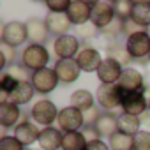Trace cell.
I'll return each instance as SVG.
<instances>
[{"mask_svg": "<svg viewBox=\"0 0 150 150\" xmlns=\"http://www.w3.org/2000/svg\"><path fill=\"white\" fill-rule=\"evenodd\" d=\"M64 132L57 127H42L39 134V146L41 150H62Z\"/></svg>", "mask_w": 150, "mask_h": 150, "instance_id": "obj_17", "label": "cell"}, {"mask_svg": "<svg viewBox=\"0 0 150 150\" xmlns=\"http://www.w3.org/2000/svg\"><path fill=\"white\" fill-rule=\"evenodd\" d=\"M71 20L72 25H76V27H81L85 23L90 21L92 18V7L87 6L85 2H81V0H72V4L69 6L67 13H65Z\"/></svg>", "mask_w": 150, "mask_h": 150, "instance_id": "obj_18", "label": "cell"}, {"mask_svg": "<svg viewBox=\"0 0 150 150\" xmlns=\"http://www.w3.org/2000/svg\"><path fill=\"white\" fill-rule=\"evenodd\" d=\"M134 2H136V0H134Z\"/></svg>", "mask_w": 150, "mask_h": 150, "instance_id": "obj_50", "label": "cell"}, {"mask_svg": "<svg viewBox=\"0 0 150 150\" xmlns=\"http://www.w3.org/2000/svg\"><path fill=\"white\" fill-rule=\"evenodd\" d=\"M113 9H115V16L125 21V20H129L131 14H132L134 0H117V2L113 4Z\"/></svg>", "mask_w": 150, "mask_h": 150, "instance_id": "obj_29", "label": "cell"}, {"mask_svg": "<svg viewBox=\"0 0 150 150\" xmlns=\"http://www.w3.org/2000/svg\"><path fill=\"white\" fill-rule=\"evenodd\" d=\"M136 2H146V4H150V0H136Z\"/></svg>", "mask_w": 150, "mask_h": 150, "instance_id": "obj_45", "label": "cell"}, {"mask_svg": "<svg viewBox=\"0 0 150 150\" xmlns=\"http://www.w3.org/2000/svg\"><path fill=\"white\" fill-rule=\"evenodd\" d=\"M81 132L85 134L87 141H94V139H99V134H97L96 127H83V131H81Z\"/></svg>", "mask_w": 150, "mask_h": 150, "instance_id": "obj_41", "label": "cell"}, {"mask_svg": "<svg viewBox=\"0 0 150 150\" xmlns=\"http://www.w3.org/2000/svg\"><path fill=\"white\" fill-rule=\"evenodd\" d=\"M131 20L146 30V27L150 25V4H146V2H134V9H132Z\"/></svg>", "mask_w": 150, "mask_h": 150, "instance_id": "obj_27", "label": "cell"}, {"mask_svg": "<svg viewBox=\"0 0 150 150\" xmlns=\"http://www.w3.org/2000/svg\"><path fill=\"white\" fill-rule=\"evenodd\" d=\"M28 41V32H27V23L23 21H9L2 28V42H7L14 48L25 44Z\"/></svg>", "mask_w": 150, "mask_h": 150, "instance_id": "obj_7", "label": "cell"}, {"mask_svg": "<svg viewBox=\"0 0 150 150\" xmlns=\"http://www.w3.org/2000/svg\"><path fill=\"white\" fill-rule=\"evenodd\" d=\"M101 117V111H99V106H92L90 110L83 111V120H85V127H94L96 122L99 120Z\"/></svg>", "mask_w": 150, "mask_h": 150, "instance_id": "obj_37", "label": "cell"}, {"mask_svg": "<svg viewBox=\"0 0 150 150\" xmlns=\"http://www.w3.org/2000/svg\"><path fill=\"white\" fill-rule=\"evenodd\" d=\"M124 88L115 83V85H99L97 92H96V103L97 106L104 108L106 111H113L115 108L122 106V99H124Z\"/></svg>", "mask_w": 150, "mask_h": 150, "instance_id": "obj_2", "label": "cell"}, {"mask_svg": "<svg viewBox=\"0 0 150 150\" xmlns=\"http://www.w3.org/2000/svg\"><path fill=\"white\" fill-rule=\"evenodd\" d=\"M97 32H99V28L92 23V21H88V23H85V25H81V27H78V34L81 35V37H94V35H97Z\"/></svg>", "mask_w": 150, "mask_h": 150, "instance_id": "obj_38", "label": "cell"}, {"mask_svg": "<svg viewBox=\"0 0 150 150\" xmlns=\"http://www.w3.org/2000/svg\"><path fill=\"white\" fill-rule=\"evenodd\" d=\"M23 113L20 110L18 104L6 101V103H0V125L2 127H16L23 118Z\"/></svg>", "mask_w": 150, "mask_h": 150, "instance_id": "obj_19", "label": "cell"}, {"mask_svg": "<svg viewBox=\"0 0 150 150\" xmlns=\"http://www.w3.org/2000/svg\"><path fill=\"white\" fill-rule=\"evenodd\" d=\"M27 150H41V148H27Z\"/></svg>", "mask_w": 150, "mask_h": 150, "instance_id": "obj_48", "label": "cell"}, {"mask_svg": "<svg viewBox=\"0 0 150 150\" xmlns=\"http://www.w3.org/2000/svg\"><path fill=\"white\" fill-rule=\"evenodd\" d=\"M106 57H108V58H113V60L118 62L122 67H129L127 64L132 62V58H131V55H129V51H127V48H125V42H115L113 46H110V48L106 50Z\"/></svg>", "mask_w": 150, "mask_h": 150, "instance_id": "obj_26", "label": "cell"}, {"mask_svg": "<svg viewBox=\"0 0 150 150\" xmlns=\"http://www.w3.org/2000/svg\"><path fill=\"white\" fill-rule=\"evenodd\" d=\"M30 2H46V0H30Z\"/></svg>", "mask_w": 150, "mask_h": 150, "instance_id": "obj_47", "label": "cell"}, {"mask_svg": "<svg viewBox=\"0 0 150 150\" xmlns=\"http://www.w3.org/2000/svg\"><path fill=\"white\" fill-rule=\"evenodd\" d=\"M48 62H50V51L42 44H28L21 51V64L32 72L48 67Z\"/></svg>", "mask_w": 150, "mask_h": 150, "instance_id": "obj_1", "label": "cell"}, {"mask_svg": "<svg viewBox=\"0 0 150 150\" xmlns=\"http://www.w3.org/2000/svg\"><path fill=\"white\" fill-rule=\"evenodd\" d=\"M148 62H150V55H148Z\"/></svg>", "mask_w": 150, "mask_h": 150, "instance_id": "obj_49", "label": "cell"}, {"mask_svg": "<svg viewBox=\"0 0 150 150\" xmlns=\"http://www.w3.org/2000/svg\"><path fill=\"white\" fill-rule=\"evenodd\" d=\"M115 18L117 16H115L113 4H108V2H104V0H103V2H99V4H96L92 7V18H90V21L99 30H103L104 27H108Z\"/></svg>", "mask_w": 150, "mask_h": 150, "instance_id": "obj_15", "label": "cell"}, {"mask_svg": "<svg viewBox=\"0 0 150 150\" xmlns=\"http://www.w3.org/2000/svg\"><path fill=\"white\" fill-rule=\"evenodd\" d=\"M0 53H2V69H7L13 65L14 57H16V48L7 44V42H0Z\"/></svg>", "mask_w": 150, "mask_h": 150, "instance_id": "obj_32", "label": "cell"}, {"mask_svg": "<svg viewBox=\"0 0 150 150\" xmlns=\"http://www.w3.org/2000/svg\"><path fill=\"white\" fill-rule=\"evenodd\" d=\"M81 2H85L87 6H90V7H94L96 4H99V2H103V0H81Z\"/></svg>", "mask_w": 150, "mask_h": 150, "instance_id": "obj_42", "label": "cell"}, {"mask_svg": "<svg viewBox=\"0 0 150 150\" xmlns=\"http://www.w3.org/2000/svg\"><path fill=\"white\" fill-rule=\"evenodd\" d=\"M53 50L58 58H76L80 53V39L72 34L60 35L53 41Z\"/></svg>", "mask_w": 150, "mask_h": 150, "instance_id": "obj_9", "label": "cell"}, {"mask_svg": "<svg viewBox=\"0 0 150 150\" xmlns=\"http://www.w3.org/2000/svg\"><path fill=\"white\" fill-rule=\"evenodd\" d=\"M39 134H41V129L37 127V124L35 122H28V120L20 122L14 127V132H13V136L20 143H23L25 146H30V145L37 143L39 141Z\"/></svg>", "mask_w": 150, "mask_h": 150, "instance_id": "obj_14", "label": "cell"}, {"mask_svg": "<svg viewBox=\"0 0 150 150\" xmlns=\"http://www.w3.org/2000/svg\"><path fill=\"white\" fill-rule=\"evenodd\" d=\"M71 106L78 108L80 111H87L90 110L92 106H96V97L92 92L85 90V88H80V90H74L71 94Z\"/></svg>", "mask_w": 150, "mask_h": 150, "instance_id": "obj_23", "label": "cell"}, {"mask_svg": "<svg viewBox=\"0 0 150 150\" xmlns=\"http://www.w3.org/2000/svg\"><path fill=\"white\" fill-rule=\"evenodd\" d=\"M58 115H60V110L50 99H41L34 103V106L30 108V118L35 124L44 125V127H51V124L58 120Z\"/></svg>", "mask_w": 150, "mask_h": 150, "instance_id": "obj_3", "label": "cell"}, {"mask_svg": "<svg viewBox=\"0 0 150 150\" xmlns=\"http://www.w3.org/2000/svg\"><path fill=\"white\" fill-rule=\"evenodd\" d=\"M108 145L111 150H134V136H129L125 132L117 131L108 139Z\"/></svg>", "mask_w": 150, "mask_h": 150, "instance_id": "obj_28", "label": "cell"}, {"mask_svg": "<svg viewBox=\"0 0 150 150\" xmlns=\"http://www.w3.org/2000/svg\"><path fill=\"white\" fill-rule=\"evenodd\" d=\"M27 32H28V41L30 44H42L50 37V30L44 20L41 18H30L27 21Z\"/></svg>", "mask_w": 150, "mask_h": 150, "instance_id": "obj_20", "label": "cell"}, {"mask_svg": "<svg viewBox=\"0 0 150 150\" xmlns=\"http://www.w3.org/2000/svg\"><path fill=\"white\" fill-rule=\"evenodd\" d=\"M122 72H124V67L115 62L113 58H104L101 67L97 69V78L103 85H115L120 81V76H122Z\"/></svg>", "mask_w": 150, "mask_h": 150, "instance_id": "obj_12", "label": "cell"}, {"mask_svg": "<svg viewBox=\"0 0 150 150\" xmlns=\"http://www.w3.org/2000/svg\"><path fill=\"white\" fill-rule=\"evenodd\" d=\"M99 34L103 37H108V39H117L120 34H124V20L115 18L108 27H104L103 30H99Z\"/></svg>", "mask_w": 150, "mask_h": 150, "instance_id": "obj_30", "label": "cell"}, {"mask_svg": "<svg viewBox=\"0 0 150 150\" xmlns=\"http://www.w3.org/2000/svg\"><path fill=\"white\" fill-rule=\"evenodd\" d=\"M53 69L57 72L60 83H64V85H69L72 81H76L80 78V72H81L76 58H58L55 62V67Z\"/></svg>", "mask_w": 150, "mask_h": 150, "instance_id": "obj_8", "label": "cell"}, {"mask_svg": "<svg viewBox=\"0 0 150 150\" xmlns=\"http://www.w3.org/2000/svg\"><path fill=\"white\" fill-rule=\"evenodd\" d=\"M145 96H146V108H148V111H150V87H146Z\"/></svg>", "mask_w": 150, "mask_h": 150, "instance_id": "obj_43", "label": "cell"}, {"mask_svg": "<svg viewBox=\"0 0 150 150\" xmlns=\"http://www.w3.org/2000/svg\"><path fill=\"white\" fill-rule=\"evenodd\" d=\"M143 30H145V28H143V27H139L138 23H134V21H132L131 18L124 21V34H125L127 37H129V35H132V34H138V32H143Z\"/></svg>", "mask_w": 150, "mask_h": 150, "instance_id": "obj_39", "label": "cell"}, {"mask_svg": "<svg viewBox=\"0 0 150 150\" xmlns=\"http://www.w3.org/2000/svg\"><path fill=\"white\" fill-rule=\"evenodd\" d=\"M30 83L34 85L35 92L46 96V94H51V92L58 87L60 80H58V76H57L55 69L44 67V69H39V71L32 72V80H30Z\"/></svg>", "mask_w": 150, "mask_h": 150, "instance_id": "obj_4", "label": "cell"}, {"mask_svg": "<svg viewBox=\"0 0 150 150\" xmlns=\"http://www.w3.org/2000/svg\"><path fill=\"white\" fill-rule=\"evenodd\" d=\"M118 131L129 136H136L141 131V118L136 115H129V113L118 115Z\"/></svg>", "mask_w": 150, "mask_h": 150, "instance_id": "obj_25", "label": "cell"}, {"mask_svg": "<svg viewBox=\"0 0 150 150\" xmlns=\"http://www.w3.org/2000/svg\"><path fill=\"white\" fill-rule=\"evenodd\" d=\"M58 127L62 132H74V131H81L85 127V120H83V111H80L74 106H65L60 110L58 115Z\"/></svg>", "mask_w": 150, "mask_h": 150, "instance_id": "obj_5", "label": "cell"}, {"mask_svg": "<svg viewBox=\"0 0 150 150\" xmlns=\"http://www.w3.org/2000/svg\"><path fill=\"white\" fill-rule=\"evenodd\" d=\"M87 150H111V148H110V145H108L106 141H103V139L99 138V139L88 141V145H87Z\"/></svg>", "mask_w": 150, "mask_h": 150, "instance_id": "obj_40", "label": "cell"}, {"mask_svg": "<svg viewBox=\"0 0 150 150\" xmlns=\"http://www.w3.org/2000/svg\"><path fill=\"white\" fill-rule=\"evenodd\" d=\"M134 150H150V131H139L134 136Z\"/></svg>", "mask_w": 150, "mask_h": 150, "instance_id": "obj_36", "label": "cell"}, {"mask_svg": "<svg viewBox=\"0 0 150 150\" xmlns=\"http://www.w3.org/2000/svg\"><path fill=\"white\" fill-rule=\"evenodd\" d=\"M125 48H127L132 60L141 62V60L148 58V55H150V37H148L146 30L129 35L127 41H125Z\"/></svg>", "mask_w": 150, "mask_h": 150, "instance_id": "obj_6", "label": "cell"}, {"mask_svg": "<svg viewBox=\"0 0 150 150\" xmlns=\"http://www.w3.org/2000/svg\"><path fill=\"white\" fill-rule=\"evenodd\" d=\"M146 34H148V37H150V25L146 27Z\"/></svg>", "mask_w": 150, "mask_h": 150, "instance_id": "obj_46", "label": "cell"}, {"mask_svg": "<svg viewBox=\"0 0 150 150\" xmlns=\"http://www.w3.org/2000/svg\"><path fill=\"white\" fill-rule=\"evenodd\" d=\"M103 60L104 58L101 57V51L97 48H92V46L81 48L80 53L76 55V62H78L80 69L85 71V72H97V69L101 67Z\"/></svg>", "mask_w": 150, "mask_h": 150, "instance_id": "obj_11", "label": "cell"}, {"mask_svg": "<svg viewBox=\"0 0 150 150\" xmlns=\"http://www.w3.org/2000/svg\"><path fill=\"white\" fill-rule=\"evenodd\" d=\"M44 21H46V25H48L50 34H53L55 39L60 37V35L69 34L71 25H72L71 20H69V16H67L65 13H48V16L44 18Z\"/></svg>", "mask_w": 150, "mask_h": 150, "instance_id": "obj_16", "label": "cell"}, {"mask_svg": "<svg viewBox=\"0 0 150 150\" xmlns=\"http://www.w3.org/2000/svg\"><path fill=\"white\" fill-rule=\"evenodd\" d=\"M11 76H14L18 81H30L32 80V71H28L23 64H13L6 69Z\"/></svg>", "mask_w": 150, "mask_h": 150, "instance_id": "obj_31", "label": "cell"}, {"mask_svg": "<svg viewBox=\"0 0 150 150\" xmlns=\"http://www.w3.org/2000/svg\"><path fill=\"white\" fill-rule=\"evenodd\" d=\"M44 4H46L50 13H67L72 0H46Z\"/></svg>", "mask_w": 150, "mask_h": 150, "instance_id": "obj_34", "label": "cell"}, {"mask_svg": "<svg viewBox=\"0 0 150 150\" xmlns=\"http://www.w3.org/2000/svg\"><path fill=\"white\" fill-rule=\"evenodd\" d=\"M18 80L14 78V76H11V74L7 72V71H4V74H2V80H0V88H2V94H6L7 97L13 94V90L18 87Z\"/></svg>", "mask_w": 150, "mask_h": 150, "instance_id": "obj_33", "label": "cell"}, {"mask_svg": "<svg viewBox=\"0 0 150 150\" xmlns=\"http://www.w3.org/2000/svg\"><path fill=\"white\" fill-rule=\"evenodd\" d=\"M104 2H108V4H115L117 0H104Z\"/></svg>", "mask_w": 150, "mask_h": 150, "instance_id": "obj_44", "label": "cell"}, {"mask_svg": "<svg viewBox=\"0 0 150 150\" xmlns=\"http://www.w3.org/2000/svg\"><path fill=\"white\" fill-rule=\"evenodd\" d=\"M118 85L124 88V92H143L145 94V90H146L143 74L134 67H124Z\"/></svg>", "mask_w": 150, "mask_h": 150, "instance_id": "obj_10", "label": "cell"}, {"mask_svg": "<svg viewBox=\"0 0 150 150\" xmlns=\"http://www.w3.org/2000/svg\"><path fill=\"white\" fill-rule=\"evenodd\" d=\"M120 108H122L124 113L141 117L145 111H148V108H146V96L143 92H125Z\"/></svg>", "mask_w": 150, "mask_h": 150, "instance_id": "obj_13", "label": "cell"}, {"mask_svg": "<svg viewBox=\"0 0 150 150\" xmlns=\"http://www.w3.org/2000/svg\"><path fill=\"white\" fill-rule=\"evenodd\" d=\"M0 150H27V146L20 143L14 136H6L0 138Z\"/></svg>", "mask_w": 150, "mask_h": 150, "instance_id": "obj_35", "label": "cell"}, {"mask_svg": "<svg viewBox=\"0 0 150 150\" xmlns=\"http://www.w3.org/2000/svg\"><path fill=\"white\" fill-rule=\"evenodd\" d=\"M34 94H35V88H34V85H32L30 81H20L18 87L13 90V94L9 96L7 101L14 103V104H18V106H23V104H27V103L32 101Z\"/></svg>", "mask_w": 150, "mask_h": 150, "instance_id": "obj_22", "label": "cell"}, {"mask_svg": "<svg viewBox=\"0 0 150 150\" xmlns=\"http://www.w3.org/2000/svg\"><path fill=\"white\" fill-rule=\"evenodd\" d=\"M87 145H88V141L81 131L64 132L62 150H87Z\"/></svg>", "mask_w": 150, "mask_h": 150, "instance_id": "obj_24", "label": "cell"}, {"mask_svg": "<svg viewBox=\"0 0 150 150\" xmlns=\"http://www.w3.org/2000/svg\"><path fill=\"white\" fill-rule=\"evenodd\" d=\"M96 131L99 134V138H111L117 131H118V117L113 113V111H103L99 120L96 122Z\"/></svg>", "mask_w": 150, "mask_h": 150, "instance_id": "obj_21", "label": "cell"}]
</instances>
